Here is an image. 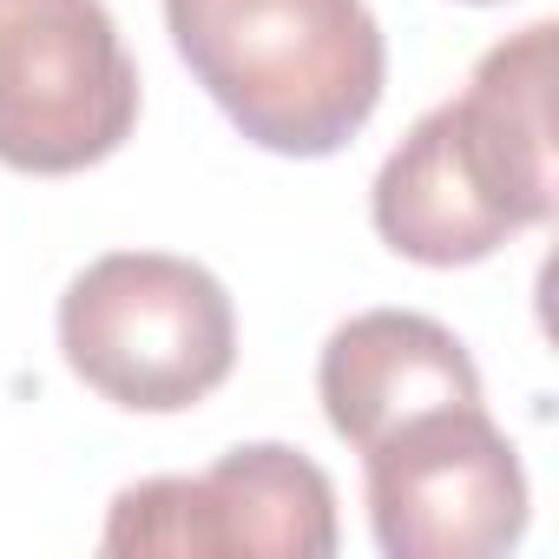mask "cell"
<instances>
[{
	"label": "cell",
	"instance_id": "cell-1",
	"mask_svg": "<svg viewBox=\"0 0 559 559\" xmlns=\"http://www.w3.org/2000/svg\"><path fill=\"white\" fill-rule=\"evenodd\" d=\"M552 21L480 53L461 99H441L382 158L369 217L382 243L428 270L493 257L552 217Z\"/></svg>",
	"mask_w": 559,
	"mask_h": 559
},
{
	"label": "cell",
	"instance_id": "cell-2",
	"mask_svg": "<svg viewBox=\"0 0 559 559\" xmlns=\"http://www.w3.org/2000/svg\"><path fill=\"white\" fill-rule=\"evenodd\" d=\"M165 27L263 152L330 158L382 106L389 47L369 0H165Z\"/></svg>",
	"mask_w": 559,
	"mask_h": 559
},
{
	"label": "cell",
	"instance_id": "cell-3",
	"mask_svg": "<svg viewBox=\"0 0 559 559\" xmlns=\"http://www.w3.org/2000/svg\"><path fill=\"white\" fill-rule=\"evenodd\" d=\"M60 356L112 408L178 415L224 389L237 362V310L191 257L112 250L60 297Z\"/></svg>",
	"mask_w": 559,
	"mask_h": 559
},
{
	"label": "cell",
	"instance_id": "cell-4",
	"mask_svg": "<svg viewBox=\"0 0 559 559\" xmlns=\"http://www.w3.org/2000/svg\"><path fill=\"white\" fill-rule=\"evenodd\" d=\"M139 126V67L106 0H0V165L67 178Z\"/></svg>",
	"mask_w": 559,
	"mask_h": 559
},
{
	"label": "cell",
	"instance_id": "cell-5",
	"mask_svg": "<svg viewBox=\"0 0 559 559\" xmlns=\"http://www.w3.org/2000/svg\"><path fill=\"white\" fill-rule=\"evenodd\" d=\"M99 546L139 559H330L336 487L310 454L284 441H243L204 474L132 480L112 500Z\"/></svg>",
	"mask_w": 559,
	"mask_h": 559
},
{
	"label": "cell",
	"instance_id": "cell-6",
	"mask_svg": "<svg viewBox=\"0 0 559 559\" xmlns=\"http://www.w3.org/2000/svg\"><path fill=\"white\" fill-rule=\"evenodd\" d=\"M369 526L389 559H493L526 533V474L480 402L428 408L362 448Z\"/></svg>",
	"mask_w": 559,
	"mask_h": 559
},
{
	"label": "cell",
	"instance_id": "cell-7",
	"mask_svg": "<svg viewBox=\"0 0 559 559\" xmlns=\"http://www.w3.org/2000/svg\"><path fill=\"white\" fill-rule=\"evenodd\" d=\"M317 395H323L330 428L362 454L389 428H402V421H415L428 408L480 402V369L461 349V336L441 330L435 317L362 310L323 343Z\"/></svg>",
	"mask_w": 559,
	"mask_h": 559
},
{
	"label": "cell",
	"instance_id": "cell-8",
	"mask_svg": "<svg viewBox=\"0 0 559 559\" xmlns=\"http://www.w3.org/2000/svg\"><path fill=\"white\" fill-rule=\"evenodd\" d=\"M474 8H487V0H474Z\"/></svg>",
	"mask_w": 559,
	"mask_h": 559
}]
</instances>
